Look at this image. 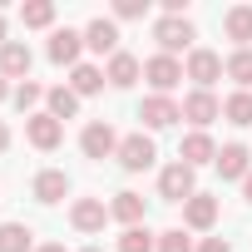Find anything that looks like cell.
Instances as JSON below:
<instances>
[{"label":"cell","mask_w":252,"mask_h":252,"mask_svg":"<svg viewBox=\"0 0 252 252\" xmlns=\"http://www.w3.org/2000/svg\"><path fill=\"white\" fill-rule=\"evenodd\" d=\"M45 55H50V64H60V69H74V64H84V30L55 25V30H50V45H45Z\"/></svg>","instance_id":"8992f818"},{"label":"cell","mask_w":252,"mask_h":252,"mask_svg":"<svg viewBox=\"0 0 252 252\" xmlns=\"http://www.w3.org/2000/svg\"><path fill=\"white\" fill-rule=\"evenodd\" d=\"M25 139H30V149H40V154H55L60 144H64V124L55 119V114H30L25 119Z\"/></svg>","instance_id":"8fae6325"},{"label":"cell","mask_w":252,"mask_h":252,"mask_svg":"<svg viewBox=\"0 0 252 252\" xmlns=\"http://www.w3.org/2000/svg\"><path fill=\"white\" fill-rule=\"evenodd\" d=\"M10 94H15V84H10V79H5V74H0V104H5V99H10Z\"/></svg>","instance_id":"d6a6232c"},{"label":"cell","mask_w":252,"mask_h":252,"mask_svg":"<svg viewBox=\"0 0 252 252\" xmlns=\"http://www.w3.org/2000/svg\"><path fill=\"white\" fill-rule=\"evenodd\" d=\"M139 119H144V134H158V129H173V124L183 119V104L173 94H149L139 104Z\"/></svg>","instance_id":"9c48e42d"},{"label":"cell","mask_w":252,"mask_h":252,"mask_svg":"<svg viewBox=\"0 0 252 252\" xmlns=\"http://www.w3.org/2000/svg\"><path fill=\"white\" fill-rule=\"evenodd\" d=\"M193 40H198V30H193L188 15H158V20H154V45H158V55H173V60L183 55V60H188Z\"/></svg>","instance_id":"6da1fadb"},{"label":"cell","mask_w":252,"mask_h":252,"mask_svg":"<svg viewBox=\"0 0 252 252\" xmlns=\"http://www.w3.org/2000/svg\"><path fill=\"white\" fill-rule=\"evenodd\" d=\"M114 252H158V232H149V222L124 227L119 242H114Z\"/></svg>","instance_id":"484cf974"},{"label":"cell","mask_w":252,"mask_h":252,"mask_svg":"<svg viewBox=\"0 0 252 252\" xmlns=\"http://www.w3.org/2000/svg\"><path fill=\"white\" fill-rule=\"evenodd\" d=\"M144 79H149V94H173L188 74H183V60H173V55H149V60H144Z\"/></svg>","instance_id":"52a82bcc"},{"label":"cell","mask_w":252,"mask_h":252,"mask_svg":"<svg viewBox=\"0 0 252 252\" xmlns=\"http://www.w3.org/2000/svg\"><path fill=\"white\" fill-rule=\"evenodd\" d=\"M149 0H114V20H144Z\"/></svg>","instance_id":"f546056e"},{"label":"cell","mask_w":252,"mask_h":252,"mask_svg":"<svg viewBox=\"0 0 252 252\" xmlns=\"http://www.w3.org/2000/svg\"><path fill=\"white\" fill-rule=\"evenodd\" d=\"M178 158H183L188 168L218 163V139H213L208 129H188V134H183V144H178Z\"/></svg>","instance_id":"2e32d148"},{"label":"cell","mask_w":252,"mask_h":252,"mask_svg":"<svg viewBox=\"0 0 252 252\" xmlns=\"http://www.w3.org/2000/svg\"><path fill=\"white\" fill-rule=\"evenodd\" d=\"M104 79H109V89H134L144 79V60L129 55V50H119L114 60H104Z\"/></svg>","instance_id":"e0dca14e"},{"label":"cell","mask_w":252,"mask_h":252,"mask_svg":"<svg viewBox=\"0 0 252 252\" xmlns=\"http://www.w3.org/2000/svg\"><path fill=\"white\" fill-rule=\"evenodd\" d=\"M10 104H15L25 119H30V114H40V109H45V84H35V79H20V84H15V94H10Z\"/></svg>","instance_id":"4316f807"},{"label":"cell","mask_w":252,"mask_h":252,"mask_svg":"<svg viewBox=\"0 0 252 252\" xmlns=\"http://www.w3.org/2000/svg\"><path fill=\"white\" fill-rule=\"evenodd\" d=\"M79 252H104V247H94V242H89V247H79Z\"/></svg>","instance_id":"8d00e7d4"},{"label":"cell","mask_w":252,"mask_h":252,"mask_svg":"<svg viewBox=\"0 0 252 252\" xmlns=\"http://www.w3.org/2000/svg\"><path fill=\"white\" fill-rule=\"evenodd\" d=\"M0 45H10V25H5V10H0Z\"/></svg>","instance_id":"e575fe53"},{"label":"cell","mask_w":252,"mask_h":252,"mask_svg":"<svg viewBox=\"0 0 252 252\" xmlns=\"http://www.w3.org/2000/svg\"><path fill=\"white\" fill-rule=\"evenodd\" d=\"M222 35L232 40V50H252V5L237 0V5L222 10Z\"/></svg>","instance_id":"ac0fdd59"},{"label":"cell","mask_w":252,"mask_h":252,"mask_svg":"<svg viewBox=\"0 0 252 252\" xmlns=\"http://www.w3.org/2000/svg\"><path fill=\"white\" fill-rule=\"evenodd\" d=\"M30 64H35V55H30V45H25V40H10V45H0V74H5L10 84L30 79Z\"/></svg>","instance_id":"ffe728a7"},{"label":"cell","mask_w":252,"mask_h":252,"mask_svg":"<svg viewBox=\"0 0 252 252\" xmlns=\"http://www.w3.org/2000/svg\"><path fill=\"white\" fill-rule=\"evenodd\" d=\"M84 55H99V60L119 55V20L114 15H94L84 25Z\"/></svg>","instance_id":"30bf717a"},{"label":"cell","mask_w":252,"mask_h":252,"mask_svg":"<svg viewBox=\"0 0 252 252\" xmlns=\"http://www.w3.org/2000/svg\"><path fill=\"white\" fill-rule=\"evenodd\" d=\"M158 252H198V242L188 227H168V232H158Z\"/></svg>","instance_id":"f1b7e54d"},{"label":"cell","mask_w":252,"mask_h":252,"mask_svg":"<svg viewBox=\"0 0 252 252\" xmlns=\"http://www.w3.org/2000/svg\"><path fill=\"white\" fill-rule=\"evenodd\" d=\"M79 104H84V99H79L69 84H50V89H45V114H55L60 124H64V119H74V114H79Z\"/></svg>","instance_id":"7402d4cb"},{"label":"cell","mask_w":252,"mask_h":252,"mask_svg":"<svg viewBox=\"0 0 252 252\" xmlns=\"http://www.w3.org/2000/svg\"><path fill=\"white\" fill-rule=\"evenodd\" d=\"M213 168H218V178H222V183H242V178L252 173V149L232 139V144H222V149H218V163H213Z\"/></svg>","instance_id":"5bb4252c"},{"label":"cell","mask_w":252,"mask_h":252,"mask_svg":"<svg viewBox=\"0 0 252 252\" xmlns=\"http://www.w3.org/2000/svg\"><path fill=\"white\" fill-rule=\"evenodd\" d=\"M198 252H232L227 237H198Z\"/></svg>","instance_id":"4dcf8cb0"},{"label":"cell","mask_w":252,"mask_h":252,"mask_svg":"<svg viewBox=\"0 0 252 252\" xmlns=\"http://www.w3.org/2000/svg\"><path fill=\"white\" fill-rule=\"evenodd\" d=\"M5 149H10V124L0 119V154H5Z\"/></svg>","instance_id":"1f68e13d"},{"label":"cell","mask_w":252,"mask_h":252,"mask_svg":"<svg viewBox=\"0 0 252 252\" xmlns=\"http://www.w3.org/2000/svg\"><path fill=\"white\" fill-rule=\"evenodd\" d=\"M35 252H69V247H64V242H40Z\"/></svg>","instance_id":"836d02e7"},{"label":"cell","mask_w":252,"mask_h":252,"mask_svg":"<svg viewBox=\"0 0 252 252\" xmlns=\"http://www.w3.org/2000/svg\"><path fill=\"white\" fill-rule=\"evenodd\" d=\"M222 119L232 129H252V89H232L222 99Z\"/></svg>","instance_id":"cb8c5ba5"},{"label":"cell","mask_w":252,"mask_h":252,"mask_svg":"<svg viewBox=\"0 0 252 252\" xmlns=\"http://www.w3.org/2000/svg\"><path fill=\"white\" fill-rule=\"evenodd\" d=\"M193 193H198V168H188L183 158H173V163L158 168V198L163 203H188Z\"/></svg>","instance_id":"5b68a950"},{"label":"cell","mask_w":252,"mask_h":252,"mask_svg":"<svg viewBox=\"0 0 252 252\" xmlns=\"http://www.w3.org/2000/svg\"><path fill=\"white\" fill-rule=\"evenodd\" d=\"M64 84H69L79 99H94V94H104V84H109V79H104V64L84 60V64H74V69H69V79H64Z\"/></svg>","instance_id":"44dd1931"},{"label":"cell","mask_w":252,"mask_h":252,"mask_svg":"<svg viewBox=\"0 0 252 252\" xmlns=\"http://www.w3.org/2000/svg\"><path fill=\"white\" fill-rule=\"evenodd\" d=\"M183 119L193 124V129H208L213 119H222V99L213 89H188L183 94Z\"/></svg>","instance_id":"4fadbf2b"},{"label":"cell","mask_w":252,"mask_h":252,"mask_svg":"<svg viewBox=\"0 0 252 252\" xmlns=\"http://www.w3.org/2000/svg\"><path fill=\"white\" fill-rule=\"evenodd\" d=\"M227 79L237 89H252V50H232L227 55Z\"/></svg>","instance_id":"83f0119b"},{"label":"cell","mask_w":252,"mask_h":252,"mask_svg":"<svg viewBox=\"0 0 252 252\" xmlns=\"http://www.w3.org/2000/svg\"><path fill=\"white\" fill-rule=\"evenodd\" d=\"M35 227L30 222H0V252H35Z\"/></svg>","instance_id":"603a6c76"},{"label":"cell","mask_w":252,"mask_h":252,"mask_svg":"<svg viewBox=\"0 0 252 252\" xmlns=\"http://www.w3.org/2000/svg\"><path fill=\"white\" fill-rule=\"evenodd\" d=\"M119 139H124V134L114 129L109 119H89L84 129H79V154H84L89 163H104V158L119 154Z\"/></svg>","instance_id":"3957f363"},{"label":"cell","mask_w":252,"mask_h":252,"mask_svg":"<svg viewBox=\"0 0 252 252\" xmlns=\"http://www.w3.org/2000/svg\"><path fill=\"white\" fill-rule=\"evenodd\" d=\"M183 74L193 79V89H213V84L227 74V60H222L218 50H208V45H193L188 60H183Z\"/></svg>","instance_id":"277c9868"},{"label":"cell","mask_w":252,"mask_h":252,"mask_svg":"<svg viewBox=\"0 0 252 252\" xmlns=\"http://www.w3.org/2000/svg\"><path fill=\"white\" fill-rule=\"evenodd\" d=\"M242 198H247V203H252V173H247V178H242Z\"/></svg>","instance_id":"d590c367"},{"label":"cell","mask_w":252,"mask_h":252,"mask_svg":"<svg viewBox=\"0 0 252 252\" xmlns=\"http://www.w3.org/2000/svg\"><path fill=\"white\" fill-rule=\"evenodd\" d=\"M114 163H119L124 173H149V168L158 163V144H154V134H144V129H139V134H124Z\"/></svg>","instance_id":"7a4b0ae2"},{"label":"cell","mask_w":252,"mask_h":252,"mask_svg":"<svg viewBox=\"0 0 252 252\" xmlns=\"http://www.w3.org/2000/svg\"><path fill=\"white\" fill-rule=\"evenodd\" d=\"M218 218H222V203H218L213 193H193V198L183 203V227H188V232H213Z\"/></svg>","instance_id":"7c38bea8"},{"label":"cell","mask_w":252,"mask_h":252,"mask_svg":"<svg viewBox=\"0 0 252 252\" xmlns=\"http://www.w3.org/2000/svg\"><path fill=\"white\" fill-rule=\"evenodd\" d=\"M144 213H149V203H144V193H134V188H119V193L109 198V218L124 222V227H139Z\"/></svg>","instance_id":"d6986e66"},{"label":"cell","mask_w":252,"mask_h":252,"mask_svg":"<svg viewBox=\"0 0 252 252\" xmlns=\"http://www.w3.org/2000/svg\"><path fill=\"white\" fill-rule=\"evenodd\" d=\"M104 222H114L104 198H74V203H69V227H74L79 237H99Z\"/></svg>","instance_id":"ba28073f"},{"label":"cell","mask_w":252,"mask_h":252,"mask_svg":"<svg viewBox=\"0 0 252 252\" xmlns=\"http://www.w3.org/2000/svg\"><path fill=\"white\" fill-rule=\"evenodd\" d=\"M30 198L45 203V208L64 203V198H69V173H64V168H40V173L30 178Z\"/></svg>","instance_id":"9a60e30c"},{"label":"cell","mask_w":252,"mask_h":252,"mask_svg":"<svg viewBox=\"0 0 252 252\" xmlns=\"http://www.w3.org/2000/svg\"><path fill=\"white\" fill-rule=\"evenodd\" d=\"M55 0H25L20 5V25L25 30H55Z\"/></svg>","instance_id":"d4e9b609"}]
</instances>
